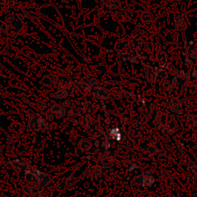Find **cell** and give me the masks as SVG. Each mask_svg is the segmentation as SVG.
Segmentation results:
<instances>
[{
	"label": "cell",
	"instance_id": "6da1fadb",
	"mask_svg": "<svg viewBox=\"0 0 197 197\" xmlns=\"http://www.w3.org/2000/svg\"><path fill=\"white\" fill-rule=\"evenodd\" d=\"M45 125H46V119L44 118L42 116H33L29 120L28 129L30 131L36 132L39 131Z\"/></svg>",
	"mask_w": 197,
	"mask_h": 197
},
{
	"label": "cell",
	"instance_id": "7a4b0ae2",
	"mask_svg": "<svg viewBox=\"0 0 197 197\" xmlns=\"http://www.w3.org/2000/svg\"><path fill=\"white\" fill-rule=\"evenodd\" d=\"M50 113L56 119H61L66 113V109L60 104H55L50 108Z\"/></svg>",
	"mask_w": 197,
	"mask_h": 197
},
{
	"label": "cell",
	"instance_id": "3957f363",
	"mask_svg": "<svg viewBox=\"0 0 197 197\" xmlns=\"http://www.w3.org/2000/svg\"><path fill=\"white\" fill-rule=\"evenodd\" d=\"M169 108L171 110L176 113H180L182 111V103L179 98H171L169 102Z\"/></svg>",
	"mask_w": 197,
	"mask_h": 197
},
{
	"label": "cell",
	"instance_id": "277c9868",
	"mask_svg": "<svg viewBox=\"0 0 197 197\" xmlns=\"http://www.w3.org/2000/svg\"><path fill=\"white\" fill-rule=\"evenodd\" d=\"M115 164V156L112 153H107L104 155L102 161L103 168H112Z\"/></svg>",
	"mask_w": 197,
	"mask_h": 197
},
{
	"label": "cell",
	"instance_id": "5b68a950",
	"mask_svg": "<svg viewBox=\"0 0 197 197\" xmlns=\"http://www.w3.org/2000/svg\"><path fill=\"white\" fill-rule=\"evenodd\" d=\"M102 178L106 181L112 180L115 178V172L111 168H103L102 169L100 175Z\"/></svg>",
	"mask_w": 197,
	"mask_h": 197
},
{
	"label": "cell",
	"instance_id": "8992f818",
	"mask_svg": "<svg viewBox=\"0 0 197 197\" xmlns=\"http://www.w3.org/2000/svg\"><path fill=\"white\" fill-rule=\"evenodd\" d=\"M12 166L14 168L17 169H21V170H28L30 169V166L26 162L21 159H15L13 162L12 163Z\"/></svg>",
	"mask_w": 197,
	"mask_h": 197
},
{
	"label": "cell",
	"instance_id": "52a82bcc",
	"mask_svg": "<svg viewBox=\"0 0 197 197\" xmlns=\"http://www.w3.org/2000/svg\"><path fill=\"white\" fill-rule=\"evenodd\" d=\"M92 146H93V143L89 140H87V139L81 140L78 143V148L82 152L89 151L92 148Z\"/></svg>",
	"mask_w": 197,
	"mask_h": 197
},
{
	"label": "cell",
	"instance_id": "ba28073f",
	"mask_svg": "<svg viewBox=\"0 0 197 197\" xmlns=\"http://www.w3.org/2000/svg\"><path fill=\"white\" fill-rule=\"evenodd\" d=\"M158 162L161 166H164V167H171L172 166V163L170 158L165 154L159 155Z\"/></svg>",
	"mask_w": 197,
	"mask_h": 197
},
{
	"label": "cell",
	"instance_id": "9c48e42d",
	"mask_svg": "<svg viewBox=\"0 0 197 197\" xmlns=\"http://www.w3.org/2000/svg\"><path fill=\"white\" fill-rule=\"evenodd\" d=\"M177 122L176 119L174 118L173 116H167V124H166V127L169 129V130L173 132L177 130Z\"/></svg>",
	"mask_w": 197,
	"mask_h": 197
},
{
	"label": "cell",
	"instance_id": "30bf717a",
	"mask_svg": "<svg viewBox=\"0 0 197 197\" xmlns=\"http://www.w3.org/2000/svg\"><path fill=\"white\" fill-rule=\"evenodd\" d=\"M51 180H52V177L50 176L49 175H48V174H46V173H43V172H42L41 176H40L39 179L38 180L39 186L41 187L46 186H47L48 184L51 182Z\"/></svg>",
	"mask_w": 197,
	"mask_h": 197
},
{
	"label": "cell",
	"instance_id": "8fae6325",
	"mask_svg": "<svg viewBox=\"0 0 197 197\" xmlns=\"http://www.w3.org/2000/svg\"><path fill=\"white\" fill-rule=\"evenodd\" d=\"M145 74H146V78L149 82V83L152 85H154L156 81V76L154 72H153L150 69H145Z\"/></svg>",
	"mask_w": 197,
	"mask_h": 197
},
{
	"label": "cell",
	"instance_id": "7c38bea8",
	"mask_svg": "<svg viewBox=\"0 0 197 197\" xmlns=\"http://www.w3.org/2000/svg\"><path fill=\"white\" fill-rule=\"evenodd\" d=\"M96 96L98 99L100 100H105L107 99L109 97V93L107 89L105 88H99L96 91Z\"/></svg>",
	"mask_w": 197,
	"mask_h": 197
},
{
	"label": "cell",
	"instance_id": "4fadbf2b",
	"mask_svg": "<svg viewBox=\"0 0 197 197\" xmlns=\"http://www.w3.org/2000/svg\"><path fill=\"white\" fill-rule=\"evenodd\" d=\"M186 125L190 128H193V127L197 126V116L196 115H191L187 116L186 119Z\"/></svg>",
	"mask_w": 197,
	"mask_h": 197
},
{
	"label": "cell",
	"instance_id": "5bb4252c",
	"mask_svg": "<svg viewBox=\"0 0 197 197\" xmlns=\"http://www.w3.org/2000/svg\"><path fill=\"white\" fill-rule=\"evenodd\" d=\"M157 151V147L154 145H146L143 147V152L147 155H154Z\"/></svg>",
	"mask_w": 197,
	"mask_h": 197
},
{
	"label": "cell",
	"instance_id": "9a60e30c",
	"mask_svg": "<svg viewBox=\"0 0 197 197\" xmlns=\"http://www.w3.org/2000/svg\"><path fill=\"white\" fill-rule=\"evenodd\" d=\"M187 169L190 173L197 176V164L194 161H189L187 163Z\"/></svg>",
	"mask_w": 197,
	"mask_h": 197
},
{
	"label": "cell",
	"instance_id": "2e32d148",
	"mask_svg": "<svg viewBox=\"0 0 197 197\" xmlns=\"http://www.w3.org/2000/svg\"><path fill=\"white\" fill-rule=\"evenodd\" d=\"M12 27L14 28V30L16 31L19 32L22 31L24 28V22L22 20H20V19H16L13 22V24H12Z\"/></svg>",
	"mask_w": 197,
	"mask_h": 197
},
{
	"label": "cell",
	"instance_id": "e0dca14e",
	"mask_svg": "<svg viewBox=\"0 0 197 197\" xmlns=\"http://www.w3.org/2000/svg\"><path fill=\"white\" fill-rule=\"evenodd\" d=\"M53 79L51 76H46L43 77L42 80L41 84L44 87H49L53 85Z\"/></svg>",
	"mask_w": 197,
	"mask_h": 197
},
{
	"label": "cell",
	"instance_id": "ac0fdd59",
	"mask_svg": "<svg viewBox=\"0 0 197 197\" xmlns=\"http://www.w3.org/2000/svg\"><path fill=\"white\" fill-rule=\"evenodd\" d=\"M67 188V183L64 180H59L55 185V190L58 191H64Z\"/></svg>",
	"mask_w": 197,
	"mask_h": 197
},
{
	"label": "cell",
	"instance_id": "d6986e66",
	"mask_svg": "<svg viewBox=\"0 0 197 197\" xmlns=\"http://www.w3.org/2000/svg\"><path fill=\"white\" fill-rule=\"evenodd\" d=\"M82 82H84L85 84H86V85H89V86L92 87L93 85H95V84H96V80L93 76H89L85 77L83 80H82Z\"/></svg>",
	"mask_w": 197,
	"mask_h": 197
},
{
	"label": "cell",
	"instance_id": "ffe728a7",
	"mask_svg": "<svg viewBox=\"0 0 197 197\" xmlns=\"http://www.w3.org/2000/svg\"><path fill=\"white\" fill-rule=\"evenodd\" d=\"M131 126L134 130H138V131H141V130H143V129H144V126H143V124L140 121L137 120V119H135V120L132 121Z\"/></svg>",
	"mask_w": 197,
	"mask_h": 197
},
{
	"label": "cell",
	"instance_id": "44dd1931",
	"mask_svg": "<svg viewBox=\"0 0 197 197\" xmlns=\"http://www.w3.org/2000/svg\"><path fill=\"white\" fill-rule=\"evenodd\" d=\"M158 115H159V110H158V109L156 107H152L148 113L149 118L150 119H152V120L156 119L157 118Z\"/></svg>",
	"mask_w": 197,
	"mask_h": 197
},
{
	"label": "cell",
	"instance_id": "7402d4cb",
	"mask_svg": "<svg viewBox=\"0 0 197 197\" xmlns=\"http://www.w3.org/2000/svg\"><path fill=\"white\" fill-rule=\"evenodd\" d=\"M22 191L27 196H33L35 194V191L33 188H32L30 186H24L23 188H22Z\"/></svg>",
	"mask_w": 197,
	"mask_h": 197
},
{
	"label": "cell",
	"instance_id": "603a6c76",
	"mask_svg": "<svg viewBox=\"0 0 197 197\" xmlns=\"http://www.w3.org/2000/svg\"><path fill=\"white\" fill-rule=\"evenodd\" d=\"M22 130V125L18 122H13L9 126V130L12 132H19Z\"/></svg>",
	"mask_w": 197,
	"mask_h": 197
},
{
	"label": "cell",
	"instance_id": "cb8c5ba5",
	"mask_svg": "<svg viewBox=\"0 0 197 197\" xmlns=\"http://www.w3.org/2000/svg\"><path fill=\"white\" fill-rule=\"evenodd\" d=\"M102 168L98 166H93L90 168V173L91 175L94 176H99L101 173Z\"/></svg>",
	"mask_w": 197,
	"mask_h": 197
},
{
	"label": "cell",
	"instance_id": "d4e9b609",
	"mask_svg": "<svg viewBox=\"0 0 197 197\" xmlns=\"http://www.w3.org/2000/svg\"><path fill=\"white\" fill-rule=\"evenodd\" d=\"M156 78H158L160 80H164L167 78V72H166V70H163V69H159V70L156 72Z\"/></svg>",
	"mask_w": 197,
	"mask_h": 197
},
{
	"label": "cell",
	"instance_id": "484cf974",
	"mask_svg": "<svg viewBox=\"0 0 197 197\" xmlns=\"http://www.w3.org/2000/svg\"><path fill=\"white\" fill-rule=\"evenodd\" d=\"M145 181V176L144 175H140V176H135L133 177V182L136 185H143Z\"/></svg>",
	"mask_w": 197,
	"mask_h": 197
},
{
	"label": "cell",
	"instance_id": "4316f807",
	"mask_svg": "<svg viewBox=\"0 0 197 197\" xmlns=\"http://www.w3.org/2000/svg\"><path fill=\"white\" fill-rule=\"evenodd\" d=\"M167 116L165 114H163V115L160 116L159 119V126L163 128H166V124H167Z\"/></svg>",
	"mask_w": 197,
	"mask_h": 197
},
{
	"label": "cell",
	"instance_id": "83f0119b",
	"mask_svg": "<svg viewBox=\"0 0 197 197\" xmlns=\"http://www.w3.org/2000/svg\"><path fill=\"white\" fill-rule=\"evenodd\" d=\"M161 53V55L159 54V53H158V55L156 56V58H157V59H158V61H159V63L165 64L166 62V56L163 53Z\"/></svg>",
	"mask_w": 197,
	"mask_h": 197
},
{
	"label": "cell",
	"instance_id": "f1b7e54d",
	"mask_svg": "<svg viewBox=\"0 0 197 197\" xmlns=\"http://www.w3.org/2000/svg\"><path fill=\"white\" fill-rule=\"evenodd\" d=\"M27 152V146H25L24 144H20L19 146H18L17 147V153H19L21 155H23L25 153H26Z\"/></svg>",
	"mask_w": 197,
	"mask_h": 197
},
{
	"label": "cell",
	"instance_id": "f546056e",
	"mask_svg": "<svg viewBox=\"0 0 197 197\" xmlns=\"http://www.w3.org/2000/svg\"><path fill=\"white\" fill-rule=\"evenodd\" d=\"M17 0H7L5 4L6 6V9H9V8H13L17 4Z\"/></svg>",
	"mask_w": 197,
	"mask_h": 197
},
{
	"label": "cell",
	"instance_id": "4dcf8cb0",
	"mask_svg": "<svg viewBox=\"0 0 197 197\" xmlns=\"http://www.w3.org/2000/svg\"><path fill=\"white\" fill-rule=\"evenodd\" d=\"M16 17H15V15L12 13H9L8 14L7 16H6V19H5V20H6V23H9V24H12V22H14V21L16 20Z\"/></svg>",
	"mask_w": 197,
	"mask_h": 197
},
{
	"label": "cell",
	"instance_id": "1f68e13d",
	"mask_svg": "<svg viewBox=\"0 0 197 197\" xmlns=\"http://www.w3.org/2000/svg\"><path fill=\"white\" fill-rule=\"evenodd\" d=\"M46 102L44 100H41V101L38 102V103L36 104L37 107L39 109H44L46 107Z\"/></svg>",
	"mask_w": 197,
	"mask_h": 197
},
{
	"label": "cell",
	"instance_id": "d6a6232c",
	"mask_svg": "<svg viewBox=\"0 0 197 197\" xmlns=\"http://www.w3.org/2000/svg\"><path fill=\"white\" fill-rule=\"evenodd\" d=\"M190 92L193 94H196L197 93V81L194 82L193 84H192L191 87H190Z\"/></svg>",
	"mask_w": 197,
	"mask_h": 197
},
{
	"label": "cell",
	"instance_id": "836d02e7",
	"mask_svg": "<svg viewBox=\"0 0 197 197\" xmlns=\"http://www.w3.org/2000/svg\"><path fill=\"white\" fill-rule=\"evenodd\" d=\"M113 87H114V84L112 83V82H106V83L104 84V88L107 90L112 89Z\"/></svg>",
	"mask_w": 197,
	"mask_h": 197
},
{
	"label": "cell",
	"instance_id": "e575fe53",
	"mask_svg": "<svg viewBox=\"0 0 197 197\" xmlns=\"http://www.w3.org/2000/svg\"><path fill=\"white\" fill-rule=\"evenodd\" d=\"M165 89H166L167 91H172V90L173 89V87H172V85H171L170 82H167L166 84H165Z\"/></svg>",
	"mask_w": 197,
	"mask_h": 197
},
{
	"label": "cell",
	"instance_id": "d590c367",
	"mask_svg": "<svg viewBox=\"0 0 197 197\" xmlns=\"http://www.w3.org/2000/svg\"><path fill=\"white\" fill-rule=\"evenodd\" d=\"M18 35V32L17 31H10V33H9V36L10 38H16Z\"/></svg>",
	"mask_w": 197,
	"mask_h": 197
},
{
	"label": "cell",
	"instance_id": "8d00e7d4",
	"mask_svg": "<svg viewBox=\"0 0 197 197\" xmlns=\"http://www.w3.org/2000/svg\"><path fill=\"white\" fill-rule=\"evenodd\" d=\"M26 19V16H25V15L23 12H20V13L18 14V19H20V20L23 21L24 19Z\"/></svg>",
	"mask_w": 197,
	"mask_h": 197
},
{
	"label": "cell",
	"instance_id": "74e56055",
	"mask_svg": "<svg viewBox=\"0 0 197 197\" xmlns=\"http://www.w3.org/2000/svg\"><path fill=\"white\" fill-rule=\"evenodd\" d=\"M12 28V24H9V23H6V31H10L11 29Z\"/></svg>",
	"mask_w": 197,
	"mask_h": 197
},
{
	"label": "cell",
	"instance_id": "f35d334b",
	"mask_svg": "<svg viewBox=\"0 0 197 197\" xmlns=\"http://www.w3.org/2000/svg\"><path fill=\"white\" fill-rule=\"evenodd\" d=\"M4 9H5L4 7H3L2 5H0V14H2L3 12H4Z\"/></svg>",
	"mask_w": 197,
	"mask_h": 197
},
{
	"label": "cell",
	"instance_id": "ab89813d",
	"mask_svg": "<svg viewBox=\"0 0 197 197\" xmlns=\"http://www.w3.org/2000/svg\"><path fill=\"white\" fill-rule=\"evenodd\" d=\"M6 1H7V0H0V5H2H2H5L6 4Z\"/></svg>",
	"mask_w": 197,
	"mask_h": 197
},
{
	"label": "cell",
	"instance_id": "60d3db41",
	"mask_svg": "<svg viewBox=\"0 0 197 197\" xmlns=\"http://www.w3.org/2000/svg\"><path fill=\"white\" fill-rule=\"evenodd\" d=\"M0 32H3V27L2 26H0Z\"/></svg>",
	"mask_w": 197,
	"mask_h": 197
},
{
	"label": "cell",
	"instance_id": "b9f144b4",
	"mask_svg": "<svg viewBox=\"0 0 197 197\" xmlns=\"http://www.w3.org/2000/svg\"><path fill=\"white\" fill-rule=\"evenodd\" d=\"M0 197H7V196H0Z\"/></svg>",
	"mask_w": 197,
	"mask_h": 197
}]
</instances>
